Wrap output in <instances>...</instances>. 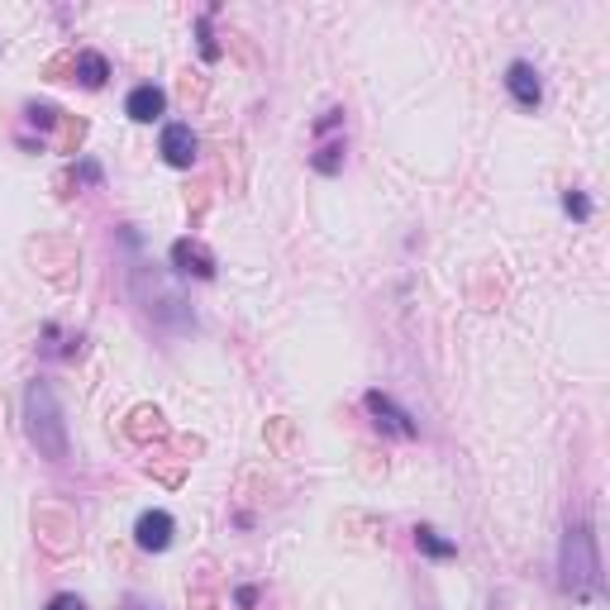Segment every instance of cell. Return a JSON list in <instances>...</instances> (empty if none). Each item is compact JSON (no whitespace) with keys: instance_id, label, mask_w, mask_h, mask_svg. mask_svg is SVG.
Here are the masks:
<instances>
[{"instance_id":"5bb4252c","label":"cell","mask_w":610,"mask_h":610,"mask_svg":"<svg viewBox=\"0 0 610 610\" xmlns=\"http://www.w3.org/2000/svg\"><path fill=\"white\" fill-rule=\"evenodd\" d=\"M563 215H573L577 225H587L591 215H597V206H591V196H587V192H577V186H568V192H563Z\"/></svg>"},{"instance_id":"5b68a950","label":"cell","mask_w":610,"mask_h":610,"mask_svg":"<svg viewBox=\"0 0 610 610\" xmlns=\"http://www.w3.org/2000/svg\"><path fill=\"white\" fill-rule=\"evenodd\" d=\"M157 153H163V163H167V167L192 172V167L200 163V139H196V129H192V124H182V120L163 124V134H157Z\"/></svg>"},{"instance_id":"2e32d148","label":"cell","mask_w":610,"mask_h":610,"mask_svg":"<svg viewBox=\"0 0 610 610\" xmlns=\"http://www.w3.org/2000/svg\"><path fill=\"white\" fill-rule=\"evenodd\" d=\"M344 124V110L339 106H334V110H325V115H319V120H315V129H311V134L319 139V143H325L329 134H334V129H339Z\"/></svg>"},{"instance_id":"7a4b0ae2","label":"cell","mask_w":610,"mask_h":610,"mask_svg":"<svg viewBox=\"0 0 610 610\" xmlns=\"http://www.w3.org/2000/svg\"><path fill=\"white\" fill-rule=\"evenodd\" d=\"M24 439L34 444L39 458L48 462H67L72 458V434H67V415H63V401H57L53 382H34L24 386Z\"/></svg>"},{"instance_id":"6da1fadb","label":"cell","mask_w":610,"mask_h":610,"mask_svg":"<svg viewBox=\"0 0 610 610\" xmlns=\"http://www.w3.org/2000/svg\"><path fill=\"white\" fill-rule=\"evenodd\" d=\"M129 301L139 305V315L149 319L153 329L163 334H196V311H192V296L182 292V282L172 277L167 268L149 263H129Z\"/></svg>"},{"instance_id":"8fae6325","label":"cell","mask_w":610,"mask_h":610,"mask_svg":"<svg viewBox=\"0 0 610 610\" xmlns=\"http://www.w3.org/2000/svg\"><path fill=\"white\" fill-rule=\"evenodd\" d=\"M77 81L86 86V91H100V86L110 81V63H106V53L81 48V53H77Z\"/></svg>"},{"instance_id":"277c9868","label":"cell","mask_w":610,"mask_h":610,"mask_svg":"<svg viewBox=\"0 0 610 610\" xmlns=\"http://www.w3.org/2000/svg\"><path fill=\"white\" fill-rule=\"evenodd\" d=\"M362 411L372 415V425L382 429V434H391V439H420V425H415V415L405 411V405H396L386 396V391H362Z\"/></svg>"},{"instance_id":"ac0fdd59","label":"cell","mask_w":610,"mask_h":610,"mask_svg":"<svg viewBox=\"0 0 610 610\" xmlns=\"http://www.w3.org/2000/svg\"><path fill=\"white\" fill-rule=\"evenodd\" d=\"M24 115H29V124H39V129H53V120H57V106H29Z\"/></svg>"},{"instance_id":"e0dca14e","label":"cell","mask_w":610,"mask_h":610,"mask_svg":"<svg viewBox=\"0 0 610 610\" xmlns=\"http://www.w3.org/2000/svg\"><path fill=\"white\" fill-rule=\"evenodd\" d=\"M43 610H86V601L77 597V591H57V597H48Z\"/></svg>"},{"instance_id":"d6986e66","label":"cell","mask_w":610,"mask_h":610,"mask_svg":"<svg viewBox=\"0 0 610 610\" xmlns=\"http://www.w3.org/2000/svg\"><path fill=\"white\" fill-rule=\"evenodd\" d=\"M235 601H239V610H253L258 606V587H249V582L235 587Z\"/></svg>"},{"instance_id":"ffe728a7","label":"cell","mask_w":610,"mask_h":610,"mask_svg":"<svg viewBox=\"0 0 610 610\" xmlns=\"http://www.w3.org/2000/svg\"><path fill=\"white\" fill-rule=\"evenodd\" d=\"M120 610H163V606H157V601H149V597H139V591H129Z\"/></svg>"},{"instance_id":"30bf717a","label":"cell","mask_w":610,"mask_h":610,"mask_svg":"<svg viewBox=\"0 0 610 610\" xmlns=\"http://www.w3.org/2000/svg\"><path fill=\"white\" fill-rule=\"evenodd\" d=\"M411 534H415V548H420L425 558H434V563H454V558H458V544L444 540V534L434 530V525H415Z\"/></svg>"},{"instance_id":"44dd1931","label":"cell","mask_w":610,"mask_h":610,"mask_svg":"<svg viewBox=\"0 0 610 610\" xmlns=\"http://www.w3.org/2000/svg\"><path fill=\"white\" fill-rule=\"evenodd\" d=\"M77 177H81L86 186H100V167L91 163V157H86V163H77Z\"/></svg>"},{"instance_id":"9c48e42d","label":"cell","mask_w":610,"mask_h":610,"mask_svg":"<svg viewBox=\"0 0 610 610\" xmlns=\"http://www.w3.org/2000/svg\"><path fill=\"white\" fill-rule=\"evenodd\" d=\"M124 115H129L134 124L163 120V115H167V91H163V86H153V81H139L134 91L124 96Z\"/></svg>"},{"instance_id":"4fadbf2b","label":"cell","mask_w":610,"mask_h":610,"mask_svg":"<svg viewBox=\"0 0 610 610\" xmlns=\"http://www.w3.org/2000/svg\"><path fill=\"white\" fill-rule=\"evenodd\" d=\"M215 14H220V6H206V14L196 20V48H200V63H220V43H215V29H210Z\"/></svg>"},{"instance_id":"9a60e30c","label":"cell","mask_w":610,"mask_h":610,"mask_svg":"<svg viewBox=\"0 0 610 610\" xmlns=\"http://www.w3.org/2000/svg\"><path fill=\"white\" fill-rule=\"evenodd\" d=\"M43 334H48V339H63V329H57V325H43ZM77 353H81V334H77V339H67L63 348H53L48 358H67V362H72Z\"/></svg>"},{"instance_id":"8992f818","label":"cell","mask_w":610,"mask_h":610,"mask_svg":"<svg viewBox=\"0 0 610 610\" xmlns=\"http://www.w3.org/2000/svg\"><path fill=\"white\" fill-rule=\"evenodd\" d=\"M501 81H505V96H511L525 115H534L544 106V77H540V67H534V63H525V57H515V63L505 67Z\"/></svg>"},{"instance_id":"ba28073f","label":"cell","mask_w":610,"mask_h":610,"mask_svg":"<svg viewBox=\"0 0 610 610\" xmlns=\"http://www.w3.org/2000/svg\"><path fill=\"white\" fill-rule=\"evenodd\" d=\"M172 540H177V515L163 511V505H153V511H143L134 520V544L143 554H167Z\"/></svg>"},{"instance_id":"52a82bcc","label":"cell","mask_w":610,"mask_h":610,"mask_svg":"<svg viewBox=\"0 0 610 610\" xmlns=\"http://www.w3.org/2000/svg\"><path fill=\"white\" fill-rule=\"evenodd\" d=\"M167 263H172V272H177V277H196V282H215V272H220L215 253L200 239H177L167 249Z\"/></svg>"},{"instance_id":"3957f363","label":"cell","mask_w":610,"mask_h":610,"mask_svg":"<svg viewBox=\"0 0 610 610\" xmlns=\"http://www.w3.org/2000/svg\"><path fill=\"white\" fill-rule=\"evenodd\" d=\"M601 548H597V534H591L587 520H573L563 530V544H558V587L568 591L573 601H597L601 597Z\"/></svg>"},{"instance_id":"7c38bea8","label":"cell","mask_w":610,"mask_h":610,"mask_svg":"<svg viewBox=\"0 0 610 610\" xmlns=\"http://www.w3.org/2000/svg\"><path fill=\"white\" fill-rule=\"evenodd\" d=\"M344 157H348V143H344V139H325V143L315 149L311 167L319 172V177H339V172H344Z\"/></svg>"}]
</instances>
